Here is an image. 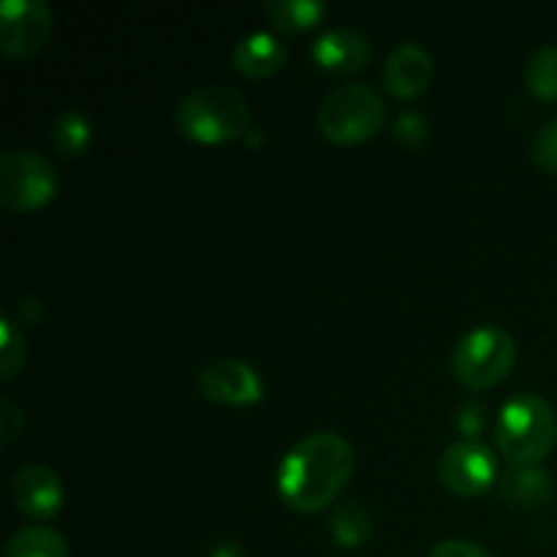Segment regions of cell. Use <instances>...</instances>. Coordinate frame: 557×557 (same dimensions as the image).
<instances>
[{"label":"cell","mask_w":557,"mask_h":557,"mask_svg":"<svg viewBox=\"0 0 557 557\" xmlns=\"http://www.w3.org/2000/svg\"><path fill=\"white\" fill-rule=\"evenodd\" d=\"M351 473L354 446L343 435H305L277 466V493L294 511L315 515L343 493Z\"/></svg>","instance_id":"6da1fadb"},{"label":"cell","mask_w":557,"mask_h":557,"mask_svg":"<svg viewBox=\"0 0 557 557\" xmlns=\"http://www.w3.org/2000/svg\"><path fill=\"white\" fill-rule=\"evenodd\" d=\"M495 441L511 468L539 466L557 444V417L536 392H520L500 408Z\"/></svg>","instance_id":"7a4b0ae2"},{"label":"cell","mask_w":557,"mask_h":557,"mask_svg":"<svg viewBox=\"0 0 557 557\" xmlns=\"http://www.w3.org/2000/svg\"><path fill=\"white\" fill-rule=\"evenodd\" d=\"M177 128L199 145H226L250 134L248 101L226 85H207L190 90L177 103Z\"/></svg>","instance_id":"3957f363"},{"label":"cell","mask_w":557,"mask_h":557,"mask_svg":"<svg viewBox=\"0 0 557 557\" xmlns=\"http://www.w3.org/2000/svg\"><path fill=\"white\" fill-rule=\"evenodd\" d=\"M517 362V343L500 326H476L451 354V373L462 386L484 392L498 386Z\"/></svg>","instance_id":"277c9868"},{"label":"cell","mask_w":557,"mask_h":557,"mask_svg":"<svg viewBox=\"0 0 557 557\" xmlns=\"http://www.w3.org/2000/svg\"><path fill=\"white\" fill-rule=\"evenodd\" d=\"M315 120L321 134L335 145H359L384 128L386 107L370 85H346L321 101Z\"/></svg>","instance_id":"5b68a950"},{"label":"cell","mask_w":557,"mask_h":557,"mask_svg":"<svg viewBox=\"0 0 557 557\" xmlns=\"http://www.w3.org/2000/svg\"><path fill=\"white\" fill-rule=\"evenodd\" d=\"M60 180L52 163L33 150L0 156V205L11 212H36L58 196Z\"/></svg>","instance_id":"8992f818"},{"label":"cell","mask_w":557,"mask_h":557,"mask_svg":"<svg viewBox=\"0 0 557 557\" xmlns=\"http://www.w3.org/2000/svg\"><path fill=\"white\" fill-rule=\"evenodd\" d=\"M441 484L457 498H479L498 482V457L482 441L462 438L438 460Z\"/></svg>","instance_id":"52a82bcc"},{"label":"cell","mask_w":557,"mask_h":557,"mask_svg":"<svg viewBox=\"0 0 557 557\" xmlns=\"http://www.w3.org/2000/svg\"><path fill=\"white\" fill-rule=\"evenodd\" d=\"M52 33V9L44 0L0 3V52L11 60H30Z\"/></svg>","instance_id":"ba28073f"},{"label":"cell","mask_w":557,"mask_h":557,"mask_svg":"<svg viewBox=\"0 0 557 557\" xmlns=\"http://www.w3.org/2000/svg\"><path fill=\"white\" fill-rule=\"evenodd\" d=\"M199 389L207 400L221 406H256L264 397V384L248 362L215 359L199 370Z\"/></svg>","instance_id":"9c48e42d"},{"label":"cell","mask_w":557,"mask_h":557,"mask_svg":"<svg viewBox=\"0 0 557 557\" xmlns=\"http://www.w3.org/2000/svg\"><path fill=\"white\" fill-rule=\"evenodd\" d=\"M11 498L14 506L30 520H52L63 506V484L58 473L47 466H25L11 479Z\"/></svg>","instance_id":"30bf717a"},{"label":"cell","mask_w":557,"mask_h":557,"mask_svg":"<svg viewBox=\"0 0 557 557\" xmlns=\"http://www.w3.org/2000/svg\"><path fill=\"white\" fill-rule=\"evenodd\" d=\"M435 74V63L430 52L419 44L406 41L392 49L384 65V85L400 101L419 98L430 87Z\"/></svg>","instance_id":"8fae6325"},{"label":"cell","mask_w":557,"mask_h":557,"mask_svg":"<svg viewBox=\"0 0 557 557\" xmlns=\"http://www.w3.org/2000/svg\"><path fill=\"white\" fill-rule=\"evenodd\" d=\"M370 38L357 27H332L313 44V60L332 74H359L370 63Z\"/></svg>","instance_id":"7c38bea8"},{"label":"cell","mask_w":557,"mask_h":557,"mask_svg":"<svg viewBox=\"0 0 557 557\" xmlns=\"http://www.w3.org/2000/svg\"><path fill=\"white\" fill-rule=\"evenodd\" d=\"M288 52L286 44L281 41L272 33H248L245 38H239L234 44L232 52V63L234 69L239 71L248 79H267L275 71H281V65L286 63Z\"/></svg>","instance_id":"4fadbf2b"},{"label":"cell","mask_w":557,"mask_h":557,"mask_svg":"<svg viewBox=\"0 0 557 557\" xmlns=\"http://www.w3.org/2000/svg\"><path fill=\"white\" fill-rule=\"evenodd\" d=\"M500 498L515 509H539L555 498L553 473L539 466L509 468L498 479Z\"/></svg>","instance_id":"5bb4252c"},{"label":"cell","mask_w":557,"mask_h":557,"mask_svg":"<svg viewBox=\"0 0 557 557\" xmlns=\"http://www.w3.org/2000/svg\"><path fill=\"white\" fill-rule=\"evenodd\" d=\"M3 557H71V549L54 528L25 525L5 542Z\"/></svg>","instance_id":"9a60e30c"},{"label":"cell","mask_w":557,"mask_h":557,"mask_svg":"<svg viewBox=\"0 0 557 557\" xmlns=\"http://www.w3.org/2000/svg\"><path fill=\"white\" fill-rule=\"evenodd\" d=\"M330 533L335 539V544H341V547H362V544H368L375 536L373 515L362 504H357V500H346V504H341L332 511Z\"/></svg>","instance_id":"2e32d148"},{"label":"cell","mask_w":557,"mask_h":557,"mask_svg":"<svg viewBox=\"0 0 557 557\" xmlns=\"http://www.w3.org/2000/svg\"><path fill=\"white\" fill-rule=\"evenodd\" d=\"M264 14L272 25L283 33H299L319 25L326 14V3L321 0H267Z\"/></svg>","instance_id":"e0dca14e"},{"label":"cell","mask_w":557,"mask_h":557,"mask_svg":"<svg viewBox=\"0 0 557 557\" xmlns=\"http://www.w3.org/2000/svg\"><path fill=\"white\" fill-rule=\"evenodd\" d=\"M92 139V125L90 120L85 117L76 109H69V112L58 114L52 123V147L63 158H76L87 150Z\"/></svg>","instance_id":"ac0fdd59"},{"label":"cell","mask_w":557,"mask_h":557,"mask_svg":"<svg viewBox=\"0 0 557 557\" xmlns=\"http://www.w3.org/2000/svg\"><path fill=\"white\" fill-rule=\"evenodd\" d=\"M525 85L542 101H557V44H544L528 58Z\"/></svg>","instance_id":"d6986e66"},{"label":"cell","mask_w":557,"mask_h":557,"mask_svg":"<svg viewBox=\"0 0 557 557\" xmlns=\"http://www.w3.org/2000/svg\"><path fill=\"white\" fill-rule=\"evenodd\" d=\"M25 364V337L16 330L14 321H0V379L9 384Z\"/></svg>","instance_id":"ffe728a7"},{"label":"cell","mask_w":557,"mask_h":557,"mask_svg":"<svg viewBox=\"0 0 557 557\" xmlns=\"http://www.w3.org/2000/svg\"><path fill=\"white\" fill-rule=\"evenodd\" d=\"M531 156L539 169L557 174V114H553V117L536 131L531 145Z\"/></svg>","instance_id":"44dd1931"},{"label":"cell","mask_w":557,"mask_h":557,"mask_svg":"<svg viewBox=\"0 0 557 557\" xmlns=\"http://www.w3.org/2000/svg\"><path fill=\"white\" fill-rule=\"evenodd\" d=\"M22 428H25V413H22V408L14 400H9V397L0 400V444H14L22 435Z\"/></svg>","instance_id":"7402d4cb"},{"label":"cell","mask_w":557,"mask_h":557,"mask_svg":"<svg viewBox=\"0 0 557 557\" xmlns=\"http://www.w3.org/2000/svg\"><path fill=\"white\" fill-rule=\"evenodd\" d=\"M428 557H490V555L487 549H482L473 542H466V539H449V542L435 544Z\"/></svg>","instance_id":"603a6c76"},{"label":"cell","mask_w":557,"mask_h":557,"mask_svg":"<svg viewBox=\"0 0 557 557\" xmlns=\"http://www.w3.org/2000/svg\"><path fill=\"white\" fill-rule=\"evenodd\" d=\"M210 557H243V549H239L234 542H221L212 547Z\"/></svg>","instance_id":"cb8c5ba5"}]
</instances>
